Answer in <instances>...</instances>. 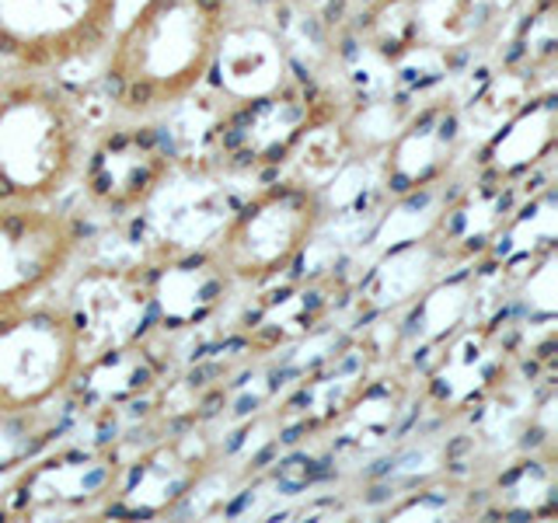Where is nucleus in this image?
Returning a JSON list of instances; mask_svg holds the SVG:
<instances>
[{"instance_id": "obj_9", "label": "nucleus", "mask_w": 558, "mask_h": 523, "mask_svg": "<svg viewBox=\"0 0 558 523\" xmlns=\"http://www.w3.org/2000/svg\"><path fill=\"white\" fill-rule=\"evenodd\" d=\"M461 119L450 101H436L426 112H418L405 133L395 139L388 154V171L405 185H423L429 174L450 165V154L458 150Z\"/></svg>"}, {"instance_id": "obj_1", "label": "nucleus", "mask_w": 558, "mask_h": 523, "mask_svg": "<svg viewBox=\"0 0 558 523\" xmlns=\"http://www.w3.org/2000/svg\"><path fill=\"white\" fill-rule=\"evenodd\" d=\"M238 0H144L101 52L116 119H161L206 84L231 39Z\"/></svg>"}, {"instance_id": "obj_5", "label": "nucleus", "mask_w": 558, "mask_h": 523, "mask_svg": "<svg viewBox=\"0 0 558 523\" xmlns=\"http://www.w3.org/2000/svg\"><path fill=\"white\" fill-rule=\"evenodd\" d=\"M122 0H0V74H63L98 60Z\"/></svg>"}, {"instance_id": "obj_2", "label": "nucleus", "mask_w": 558, "mask_h": 523, "mask_svg": "<svg viewBox=\"0 0 558 523\" xmlns=\"http://www.w3.org/2000/svg\"><path fill=\"white\" fill-rule=\"evenodd\" d=\"M92 119L60 74H0V203L52 206L77 182Z\"/></svg>"}, {"instance_id": "obj_6", "label": "nucleus", "mask_w": 558, "mask_h": 523, "mask_svg": "<svg viewBox=\"0 0 558 523\" xmlns=\"http://www.w3.org/2000/svg\"><path fill=\"white\" fill-rule=\"evenodd\" d=\"M84 227L52 206L0 203V314L39 301L74 269Z\"/></svg>"}, {"instance_id": "obj_3", "label": "nucleus", "mask_w": 558, "mask_h": 523, "mask_svg": "<svg viewBox=\"0 0 558 523\" xmlns=\"http://www.w3.org/2000/svg\"><path fill=\"white\" fill-rule=\"evenodd\" d=\"M87 345L66 301H32L0 314V418H22L63 398L84 374Z\"/></svg>"}, {"instance_id": "obj_7", "label": "nucleus", "mask_w": 558, "mask_h": 523, "mask_svg": "<svg viewBox=\"0 0 558 523\" xmlns=\"http://www.w3.org/2000/svg\"><path fill=\"white\" fill-rule=\"evenodd\" d=\"M174 174V154L154 119H116L92 133L77 182L92 206L126 217L147 206Z\"/></svg>"}, {"instance_id": "obj_4", "label": "nucleus", "mask_w": 558, "mask_h": 523, "mask_svg": "<svg viewBox=\"0 0 558 523\" xmlns=\"http://www.w3.org/2000/svg\"><path fill=\"white\" fill-rule=\"evenodd\" d=\"M325 220V199L304 182H272L255 188L214 241V262L231 283L266 287L283 276Z\"/></svg>"}, {"instance_id": "obj_8", "label": "nucleus", "mask_w": 558, "mask_h": 523, "mask_svg": "<svg viewBox=\"0 0 558 523\" xmlns=\"http://www.w3.org/2000/svg\"><path fill=\"white\" fill-rule=\"evenodd\" d=\"M325 119V98L304 81H287L269 87L266 95L241 98L220 119L217 136L234 161H276L296 147L311 126Z\"/></svg>"}]
</instances>
